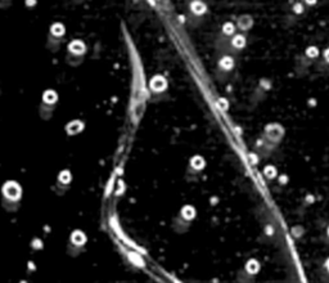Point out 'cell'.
Listing matches in <instances>:
<instances>
[{"label":"cell","instance_id":"6da1fadb","mask_svg":"<svg viewBox=\"0 0 329 283\" xmlns=\"http://www.w3.org/2000/svg\"><path fill=\"white\" fill-rule=\"evenodd\" d=\"M3 194L8 201H17L21 197V188L16 182H7L3 187Z\"/></svg>","mask_w":329,"mask_h":283},{"label":"cell","instance_id":"7a4b0ae2","mask_svg":"<svg viewBox=\"0 0 329 283\" xmlns=\"http://www.w3.org/2000/svg\"><path fill=\"white\" fill-rule=\"evenodd\" d=\"M44 99L46 102H54V101H56V94H54L53 91H46L44 94Z\"/></svg>","mask_w":329,"mask_h":283},{"label":"cell","instance_id":"3957f363","mask_svg":"<svg viewBox=\"0 0 329 283\" xmlns=\"http://www.w3.org/2000/svg\"><path fill=\"white\" fill-rule=\"evenodd\" d=\"M53 32L56 35H61V34H63V27L61 24H54L53 26Z\"/></svg>","mask_w":329,"mask_h":283},{"label":"cell","instance_id":"277c9868","mask_svg":"<svg viewBox=\"0 0 329 283\" xmlns=\"http://www.w3.org/2000/svg\"><path fill=\"white\" fill-rule=\"evenodd\" d=\"M21 283H24V282H21Z\"/></svg>","mask_w":329,"mask_h":283}]
</instances>
